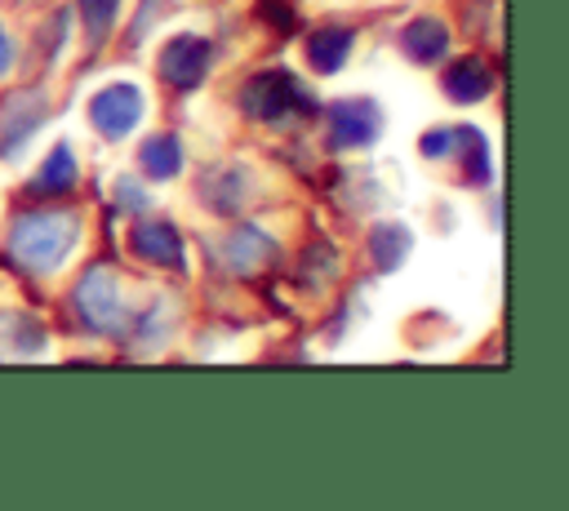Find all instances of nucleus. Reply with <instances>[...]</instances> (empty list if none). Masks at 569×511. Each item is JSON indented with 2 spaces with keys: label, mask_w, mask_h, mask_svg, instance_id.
I'll return each instance as SVG.
<instances>
[{
  "label": "nucleus",
  "mask_w": 569,
  "mask_h": 511,
  "mask_svg": "<svg viewBox=\"0 0 569 511\" xmlns=\"http://www.w3.org/2000/svg\"><path fill=\"white\" fill-rule=\"evenodd\" d=\"M76 244V218L62 209H40V213H22L13 222L9 236V253L27 267V271H53L67 249Z\"/></svg>",
  "instance_id": "f257e3e1"
},
{
  "label": "nucleus",
  "mask_w": 569,
  "mask_h": 511,
  "mask_svg": "<svg viewBox=\"0 0 569 511\" xmlns=\"http://www.w3.org/2000/svg\"><path fill=\"white\" fill-rule=\"evenodd\" d=\"M240 107L253 116V120H267V124H280V120H293V116H307L316 111L311 93L298 84V76L289 71H262L244 84L240 93Z\"/></svg>",
  "instance_id": "f03ea898"
},
{
  "label": "nucleus",
  "mask_w": 569,
  "mask_h": 511,
  "mask_svg": "<svg viewBox=\"0 0 569 511\" xmlns=\"http://www.w3.org/2000/svg\"><path fill=\"white\" fill-rule=\"evenodd\" d=\"M76 311L93 333H116V338L124 333V298H120V284L107 267H93V271L80 275Z\"/></svg>",
  "instance_id": "7ed1b4c3"
},
{
  "label": "nucleus",
  "mask_w": 569,
  "mask_h": 511,
  "mask_svg": "<svg viewBox=\"0 0 569 511\" xmlns=\"http://www.w3.org/2000/svg\"><path fill=\"white\" fill-rule=\"evenodd\" d=\"M89 120L107 133V138H124L138 120H142V93L133 84H107L89 98Z\"/></svg>",
  "instance_id": "20e7f679"
},
{
  "label": "nucleus",
  "mask_w": 569,
  "mask_h": 511,
  "mask_svg": "<svg viewBox=\"0 0 569 511\" xmlns=\"http://www.w3.org/2000/svg\"><path fill=\"white\" fill-rule=\"evenodd\" d=\"M209 58H213V49H209L204 36H178L160 53V76L169 84H178V89H196L204 80V71H209Z\"/></svg>",
  "instance_id": "39448f33"
},
{
  "label": "nucleus",
  "mask_w": 569,
  "mask_h": 511,
  "mask_svg": "<svg viewBox=\"0 0 569 511\" xmlns=\"http://www.w3.org/2000/svg\"><path fill=\"white\" fill-rule=\"evenodd\" d=\"M378 129H382V111L369 98H347V102H333L329 107L333 147H365V142L378 138Z\"/></svg>",
  "instance_id": "423d86ee"
},
{
  "label": "nucleus",
  "mask_w": 569,
  "mask_h": 511,
  "mask_svg": "<svg viewBox=\"0 0 569 511\" xmlns=\"http://www.w3.org/2000/svg\"><path fill=\"white\" fill-rule=\"evenodd\" d=\"M44 111H49V102H44L40 93H31V89L13 93V98L4 102V111H0V151L18 147L27 133H36V129L44 124Z\"/></svg>",
  "instance_id": "0eeeda50"
},
{
  "label": "nucleus",
  "mask_w": 569,
  "mask_h": 511,
  "mask_svg": "<svg viewBox=\"0 0 569 511\" xmlns=\"http://www.w3.org/2000/svg\"><path fill=\"white\" fill-rule=\"evenodd\" d=\"M129 244H133L138 258H147L156 267H182V236L169 222H138Z\"/></svg>",
  "instance_id": "6e6552de"
},
{
  "label": "nucleus",
  "mask_w": 569,
  "mask_h": 511,
  "mask_svg": "<svg viewBox=\"0 0 569 511\" xmlns=\"http://www.w3.org/2000/svg\"><path fill=\"white\" fill-rule=\"evenodd\" d=\"M276 258H280V253H276V240L262 236L258 227H236L231 240H227V262H231L240 275H258V271H267Z\"/></svg>",
  "instance_id": "1a4fd4ad"
},
{
  "label": "nucleus",
  "mask_w": 569,
  "mask_h": 511,
  "mask_svg": "<svg viewBox=\"0 0 569 511\" xmlns=\"http://www.w3.org/2000/svg\"><path fill=\"white\" fill-rule=\"evenodd\" d=\"M400 44H405V53H409L413 62H436V58H445V49H449V31H445L440 18L422 13V18H413V22L400 31Z\"/></svg>",
  "instance_id": "9d476101"
},
{
  "label": "nucleus",
  "mask_w": 569,
  "mask_h": 511,
  "mask_svg": "<svg viewBox=\"0 0 569 511\" xmlns=\"http://www.w3.org/2000/svg\"><path fill=\"white\" fill-rule=\"evenodd\" d=\"M489 84H493V71L471 53V58H462V62H453L449 71H445V93L453 98V102H480L485 93H489Z\"/></svg>",
  "instance_id": "9b49d317"
},
{
  "label": "nucleus",
  "mask_w": 569,
  "mask_h": 511,
  "mask_svg": "<svg viewBox=\"0 0 569 511\" xmlns=\"http://www.w3.org/2000/svg\"><path fill=\"white\" fill-rule=\"evenodd\" d=\"M71 187H76V156H71V147H53V151L44 156L40 173L31 178V191H36V196H62V191H71Z\"/></svg>",
  "instance_id": "f8f14e48"
},
{
  "label": "nucleus",
  "mask_w": 569,
  "mask_h": 511,
  "mask_svg": "<svg viewBox=\"0 0 569 511\" xmlns=\"http://www.w3.org/2000/svg\"><path fill=\"white\" fill-rule=\"evenodd\" d=\"M351 44H356V36H351L347 27H320V31L311 36V67H316V71H338V67L347 62Z\"/></svg>",
  "instance_id": "ddd939ff"
},
{
  "label": "nucleus",
  "mask_w": 569,
  "mask_h": 511,
  "mask_svg": "<svg viewBox=\"0 0 569 511\" xmlns=\"http://www.w3.org/2000/svg\"><path fill=\"white\" fill-rule=\"evenodd\" d=\"M409 249H413V236H409V231H405L400 222L373 227V236H369V253H373V262H378L382 271L400 267V262L409 258Z\"/></svg>",
  "instance_id": "4468645a"
},
{
  "label": "nucleus",
  "mask_w": 569,
  "mask_h": 511,
  "mask_svg": "<svg viewBox=\"0 0 569 511\" xmlns=\"http://www.w3.org/2000/svg\"><path fill=\"white\" fill-rule=\"evenodd\" d=\"M142 169H147L151 178H173V173L182 169V147H178V138H173V133L147 138V142H142Z\"/></svg>",
  "instance_id": "2eb2a0df"
},
{
  "label": "nucleus",
  "mask_w": 569,
  "mask_h": 511,
  "mask_svg": "<svg viewBox=\"0 0 569 511\" xmlns=\"http://www.w3.org/2000/svg\"><path fill=\"white\" fill-rule=\"evenodd\" d=\"M116 9H120V0H80V22H84L89 44H98V40L111 31Z\"/></svg>",
  "instance_id": "dca6fc26"
},
{
  "label": "nucleus",
  "mask_w": 569,
  "mask_h": 511,
  "mask_svg": "<svg viewBox=\"0 0 569 511\" xmlns=\"http://www.w3.org/2000/svg\"><path fill=\"white\" fill-rule=\"evenodd\" d=\"M458 138L467 142V178L471 182H485L489 178V142L476 129H458Z\"/></svg>",
  "instance_id": "f3484780"
},
{
  "label": "nucleus",
  "mask_w": 569,
  "mask_h": 511,
  "mask_svg": "<svg viewBox=\"0 0 569 511\" xmlns=\"http://www.w3.org/2000/svg\"><path fill=\"white\" fill-rule=\"evenodd\" d=\"M258 18L267 22V27H276V31H293L298 27V9H293V0H258Z\"/></svg>",
  "instance_id": "a211bd4d"
},
{
  "label": "nucleus",
  "mask_w": 569,
  "mask_h": 511,
  "mask_svg": "<svg viewBox=\"0 0 569 511\" xmlns=\"http://www.w3.org/2000/svg\"><path fill=\"white\" fill-rule=\"evenodd\" d=\"M449 138H453V133H445V129H436V133H422V151H427V156H440V151L449 147Z\"/></svg>",
  "instance_id": "6ab92c4d"
},
{
  "label": "nucleus",
  "mask_w": 569,
  "mask_h": 511,
  "mask_svg": "<svg viewBox=\"0 0 569 511\" xmlns=\"http://www.w3.org/2000/svg\"><path fill=\"white\" fill-rule=\"evenodd\" d=\"M9 62H13V44H9V36L0 31V76L9 71Z\"/></svg>",
  "instance_id": "aec40b11"
}]
</instances>
